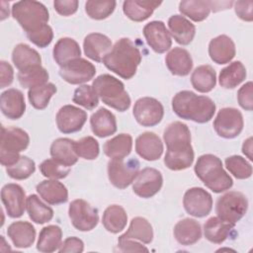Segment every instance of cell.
Wrapping results in <instances>:
<instances>
[{"label":"cell","instance_id":"cell-5","mask_svg":"<svg viewBox=\"0 0 253 253\" xmlns=\"http://www.w3.org/2000/svg\"><path fill=\"white\" fill-rule=\"evenodd\" d=\"M92 87L98 97L107 106L119 112H125L130 107V97L124 83L110 74H102L93 80Z\"/></svg>","mask_w":253,"mask_h":253},{"label":"cell","instance_id":"cell-52","mask_svg":"<svg viewBox=\"0 0 253 253\" xmlns=\"http://www.w3.org/2000/svg\"><path fill=\"white\" fill-rule=\"evenodd\" d=\"M53 7L55 11L61 16L73 15L78 9L77 0H55L53 2Z\"/></svg>","mask_w":253,"mask_h":253},{"label":"cell","instance_id":"cell-31","mask_svg":"<svg viewBox=\"0 0 253 253\" xmlns=\"http://www.w3.org/2000/svg\"><path fill=\"white\" fill-rule=\"evenodd\" d=\"M55 62L62 66L67 62L80 57L81 49L78 42L71 38H61L57 41L52 50Z\"/></svg>","mask_w":253,"mask_h":253},{"label":"cell","instance_id":"cell-44","mask_svg":"<svg viewBox=\"0 0 253 253\" xmlns=\"http://www.w3.org/2000/svg\"><path fill=\"white\" fill-rule=\"evenodd\" d=\"M116 5L114 0H90L85 3V12L91 19L104 20L114 12Z\"/></svg>","mask_w":253,"mask_h":253},{"label":"cell","instance_id":"cell-22","mask_svg":"<svg viewBox=\"0 0 253 253\" xmlns=\"http://www.w3.org/2000/svg\"><path fill=\"white\" fill-rule=\"evenodd\" d=\"M236 53L233 41L226 35H220L212 39L209 43V54L211 59L217 64L230 62Z\"/></svg>","mask_w":253,"mask_h":253},{"label":"cell","instance_id":"cell-9","mask_svg":"<svg viewBox=\"0 0 253 253\" xmlns=\"http://www.w3.org/2000/svg\"><path fill=\"white\" fill-rule=\"evenodd\" d=\"M139 161L135 158L111 159L108 162V177L111 184L118 189H126L132 184L139 172Z\"/></svg>","mask_w":253,"mask_h":253},{"label":"cell","instance_id":"cell-45","mask_svg":"<svg viewBox=\"0 0 253 253\" xmlns=\"http://www.w3.org/2000/svg\"><path fill=\"white\" fill-rule=\"evenodd\" d=\"M36 171V163L28 156L21 155L20 159L13 165L6 167L9 177L15 180H25L32 176Z\"/></svg>","mask_w":253,"mask_h":253},{"label":"cell","instance_id":"cell-53","mask_svg":"<svg viewBox=\"0 0 253 253\" xmlns=\"http://www.w3.org/2000/svg\"><path fill=\"white\" fill-rule=\"evenodd\" d=\"M234 4V10L236 15L243 21L251 22L253 20V14H252V7H253V1H236L233 2Z\"/></svg>","mask_w":253,"mask_h":253},{"label":"cell","instance_id":"cell-46","mask_svg":"<svg viewBox=\"0 0 253 253\" xmlns=\"http://www.w3.org/2000/svg\"><path fill=\"white\" fill-rule=\"evenodd\" d=\"M226 169L236 178L240 180L248 179L252 175L251 164L240 155H232L225 159Z\"/></svg>","mask_w":253,"mask_h":253},{"label":"cell","instance_id":"cell-17","mask_svg":"<svg viewBox=\"0 0 253 253\" xmlns=\"http://www.w3.org/2000/svg\"><path fill=\"white\" fill-rule=\"evenodd\" d=\"M1 200L5 207L7 214L12 218L23 215L27 198L24 189L15 183H9L3 186L1 190Z\"/></svg>","mask_w":253,"mask_h":253},{"label":"cell","instance_id":"cell-14","mask_svg":"<svg viewBox=\"0 0 253 253\" xmlns=\"http://www.w3.org/2000/svg\"><path fill=\"white\" fill-rule=\"evenodd\" d=\"M163 184V177L160 171L155 168L146 167L139 171L132 182L133 193L143 199L156 195Z\"/></svg>","mask_w":253,"mask_h":253},{"label":"cell","instance_id":"cell-50","mask_svg":"<svg viewBox=\"0 0 253 253\" xmlns=\"http://www.w3.org/2000/svg\"><path fill=\"white\" fill-rule=\"evenodd\" d=\"M27 37L34 44L41 48H43L51 42L53 39V32L50 26L45 25L35 32L28 33Z\"/></svg>","mask_w":253,"mask_h":253},{"label":"cell","instance_id":"cell-27","mask_svg":"<svg viewBox=\"0 0 253 253\" xmlns=\"http://www.w3.org/2000/svg\"><path fill=\"white\" fill-rule=\"evenodd\" d=\"M174 237L181 245L189 246L197 243L202 237L201 224L193 218L179 220L173 229Z\"/></svg>","mask_w":253,"mask_h":253},{"label":"cell","instance_id":"cell-49","mask_svg":"<svg viewBox=\"0 0 253 253\" xmlns=\"http://www.w3.org/2000/svg\"><path fill=\"white\" fill-rule=\"evenodd\" d=\"M40 171L44 177L48 179L59 180L65 178L69 174L70 167H66L51 158L46 159L41 163Z\"/></svg>","mask_w":253,"mask_h":253},{"label":"cell","instance_id":"cell-21","mask_svg":"<svg viewBox=\"0 0 253 253\" xmlns=\"http://www.w3.org/2000/svg\"><path fill=\"white\" fill-rule=\"evenodd\" d=\"M112 41L100 33H91L87 35L83 42L85 55L96 61L102 62L106 54L112 49Z\"/></svg>","mask_w":253,"mask_h":253},{"label":"cell","instance_id":"cell-15","mask_svg":"<svg viewBox=\"0 0 253 253\" xmlns=\"http://www.w3.org/2000/svg\"><path fill=\"white\" fill-rule=\"evenodd\" d=\"M186 211L195 217L207 216L212 209L211 195L201 187H194L186 191L183 198Z\"/></svg>","mask_w":253,"mask_h":253},{"label":"cell","instance_id":"cell-23","mask_svg":"<svg viewBox=\"0 0 253 253\" xmlns=\"http://www.w3.org/2000/svg\"><path fill=\"white\" fill-rule=\"evenodd\" d=\"M168 70L176 76H187L193 68V58L183 47L172 48L165 57Z\"/></svg>","mask_w":253,"mask_h":253},{"label":"cell","instance_id":"cell-3","mask_svg":"<svg viewBox=\"0 0 253 253\" xmlns=\"http://www.w3.org/2000/svg\"><path fill=\"white\" fill-rule=\"evenodd\" d=\"M172 109L181 119L205 124L212 119L215 104L207 96H199L192 91L183 90L173 97Z\"/></svg>","mask_w":253,"mask_h":253},{"label":"cell","instance_id":"cell-34","mask_svg":"<svg viewBox=\"0 0 253 253\" xmlns=\"http://www.w3.org/2000/svg\"><path fill=\"white\" fill-rule=\"evenodd\" d=\"M131 148V135L128 133H120L105 142L104 153L111 159H121L129 155Z\"/></svg>","mask_w":253,"mask_h":253},{"label":"cell","instance_id":"cell-35","mask_svg":"<svg viewBox=\"0 0 253 253\" xmlns=\"http://www.w3.org/2000/svg\"><path fill=\"white\" fill-rule=\"evenodd\" d=\"M12 61L20 71L32 66L41 65L42 57L36 49L27 43H18L12 51Z\"/></svg>","mask_w":253,"mask_h":253},{"label":"cell","instance_id":"cell-19","mask_svg":"<svg viewBox=\"0 0 253 253\" xmlns=\"http://www.w3.org/2000/svg\"><path fill=\"white\" fill-rule=\"evenodd\" d=\"M135 151L144 160L155 161L163 153V143L156 133L145 131L136 137Z\"/></svg>","mask_w":253,"mask_h":253},{"label":"cell","instance_id":"cell-37","mask_svg":"<svg viewBox=\"0 0 253 253\" xmlns=\"http://www.w3.org/2000/svg\"><path fill=\"white\" fill-rule=\"evenodd\" d=\"M127 222V214L125 209L119 205L109 206L102 217L104 227L111 233H119L125 229Z\"/></svg>","mask_w":253,"mask_h":253},{"label":"cell","instance_id":"cell-18","mask_svg":"<svg viewBox=\"0 0 253 253\" xmlns=\"http://www.w3.org/2000/svg\"><path fill=\"white\" fill-rule=\"evenodd\" d=\"M143 36L147 44L157 53H164L170 49L172 39L162 21H152L143 28Z\"/></svg>","mask_w":253,"mask_h":253},{"label":"cell","instance_id":"cell-56","mask_svg":"<svg viewBox=\"0 0 253 253\" xmlns=\"http://www.w3.org/2000/svg\"><path fill=\"white\" fill-rule=\"evenodd\" d=\"M0 75H1V82L0 88H5L13 82L14 79V70L11 64L5 60L0 61Z\"/></svg>","mask_w":253,"mask_h":253},{"label":"cell","instance_id":"cell-42","mask_svg":"<svg viewBox=\"0 0 253 253\" xmlns=\"http://www.w3.org/2000/svg\"><path fill=\"white\" fill-rule=\"evenodd\" d=\"M18 80L22 87L33 88L47 83L48 72L42 65H36L18 72Z\"/></svg>","mask_w":253,"mask_h":253},{"label":"cell","instance_id":"cell-13","mask_svg":"<svg viewBox=\"0 0 253 253\" xmlns=\"http://www.w3.org/2000/svg\"><path fill=\"white\" fill-rule=\"evenodd\" d=\"M96 74V68L90 61L78 57L60 66V77L69 84L77 85L90 81Z\"/></svg>","mask_w":253,"mask_h":253},{"label":"cell","instance_id":"cell-4","mask_svg":"<svg viewBox=\"0 0 253 253\" xmlns=\"http://www.w3.org/2000/svg\"><path fill=\"white\" fill-rule=\"evenodd\" d=\"M197 177L213 193L229 190L233 181L222 167L221 160L213 154L201 155L195 164Z\"/></svg>","mask_w":253,"mask_h":253},{"label":"cell","instance_id":"cell-1","mask_svg":"<svg viewBox=\"0 0 253 253\" xmlns=\"http://www.w3.org/2000/svg\"><path fill=\"white\" fill-rule=\"evenodd\" d=\"M163 139L167 147L164 156V164L167 168L180 171L192 166L195 154L187 125L181 122L171 123L164 130Z\"/></svg>","mask_w":253,"mask_h":253},{"label":"cell","instance_id":"cell-25","mask_svg":"<svg viewBox=\"0 0 253 253\" xmlns=\"http://www.w3.org/2000/svg\"><path fill=\"white\" fill-rule=\"evenodd\" d=\"M168 28L170 35L179 44L187 45L194 40L196 27L184 16H171L168 20Z\"/></svg>","mask_w":253,"mask_h":253},{"label":"cell","instance_id":"cell-51","mask_svg":"<svg viewBox=\"0 0 253 253\" xmlns=\"http://www.w3.org/2000/svg\"><path fill=\"white\" fill-rule=\"evenodd\" d=\"M252 87L253 84L251 81L245 83L240 87L237 93V100L239 106L245 111H252L253 109V100H252Z\"/></svg>","mask_w":253,"mask_h":253},{"label":"cell","instance_id":"cell-11","mask_svg":"<svg viewBox=\"0 0 253 253\" xmlns=\"http://www.w3.org/2000/svg\"><path fill=\"white\" fill-rule=\"evenodd\" d=\"M68 215L72 225L79 231H90L99 222L97 209L91 207L89 203L82 199L70 203Z\"/></svg>","mask_w":253,"mask_h":253},{"label":"cell","instance_id":"cell-43","mask_svg":"<svg viewBox=\"0 0 253 253\" xmlns=\"http://www.w3.org/2000/svg\"><path fill=\"white\" fill-rule=\"evenodd\" d=\"M56 86L52 83H45L33 87L28 91V99L31 105L37 110H43L47 107L51 97L56 93Z\"/></svg>","mask_w":253,"mask_h":253},{"label":"cell","instance_id":"cell-57","mask_svg":"<svg viewBox=\"0 0 253 253\" xmlns=\"http://www.w3.org/2000/svg\"><path fill=\"white\" fill-rule=\"evenodd\" d=\"M242 152L247 156L249 160H252V137H248L246 140H244L242 145Z\"/></svg>","mask_w":253,"mask_h":253},{"label":"cell","instance_id":"cell-54","mask_svg":"<svg viewBox=\"0 0 253 253\" xmlns=\"http://www.w3.org/2000/svg\"><path fill=\"white\" fill-rule=\"evenodd\" d=\"M84 250V243L81 239L75 236L67 237L62 244L60 245L58 251L60 253H66V252H74V253H79Z\"/></svg>","mask_w":253,"mask_h":253},{"label":"cell","instance_id":"cell-48","mask_svg":"<svg viewBox=\"0 0 253 253\" xmlns=\"http://www.w3.org/2000/svg\"><path fill=\"white\" fill-rule=\"evenodd\" d=\"M74 150L78 157L87 160H94L99 156L100 147L98 141L93 136H85L74 140Z\"/></svg>","mask_w":253,"mask_h":253},{"label":"cell","instance_id":"cell-32","mask_svg":"<svg viewBox=\"0 0 253 253\" xmlns=\"http://www.w3.org/2000/svg\"><path fill=\"white\" fill-rule=\"evenodd\" d=\"M234 225L223 221L218 216L210 217L204 224L205 237L211 243L221 244L227 239Z\"/></svg>","mask_w":253,"mask_h":253},{"label":"cell","instance_id":"cell-40","mask_svg":"<svg viewBox=\"0 0 253 253\" xmlns=\"http://www.w3.org/2000/svg\"><path fill=\"white\" fill-rule=\"evenodd\" d=\"M212 9V1L205 0H184L179 4V11L182 15L194 22H202L208 18Z\"/></svg>","mask_w":253,"mask_h":253},{"label":"cell","instance_id":"cell-16","mask_svg":"<svg viewBox=\"0 0 253 253\" xmlns=\"http://www.w3.org/2000/svg\"><path fill=\"white\" fill-rule=\"evenodd\" d=\"M56 126L62 133L79 131L87 121V113L73 105L61 107L55 117Z\"/></svg>","mask_w":253,"mask_h":253},{"label":"cell","instance_id":"cell-36","mask_svg":"<svg viewBox=\"0 0 253 253\" xmlns=\"http://www.w3.org/2000/svg\"><path fill=\"white\" fill-rule=\"evenodd\" d=\"M191 83L198 92H211L216 84V74L214 69L208 64L198 66L191 75Z\"/></svg>","mask_w":253,"mask_h":253},{"label":"cell","instance_id":"cell-39","mask_svg":"<svg viewBox=\"0 0 253 253\" xmlns=\"http://www.w3.org/2000/svg\"><path fill=\"white\" fill-rule=\"evenodd\" d=\"M120 237L139 240L142 243L148 244L153 239V229L150 222L146 218L136 216L130 220L126 232L122 234Z\"/></svg>","mask_w":253,"mask_h":253},{"label":"cell","instance_id":"cell-24","mask_svg":"<svg viewBox=\"0 0 253 253\" xmlns=\"http://www.w3.org/2000/svg\"><path fill=\"white\" fill-rule=\"evenodd\" d=\"M36 190L41 198L49 205L64 204L68 200L66 187L57 180H43L37 185Z\"/></svg>","mask_w":253,"mask_h":253},{"label":"cell","instance_id":"cell-12","mask_svg":"<svg viewBox=\"0 0 253 253\" xmlns=\"http://www.w3.org/2000/svg\"><path fill=\"white\" fill-rule=\"evenodd\" d=\"M132 114L140 126H154L162 121L164 109L162 104L155 98L142 97L134 103Z\"/></svg>","mask_w":253,"mask_h":253},{"label":"cell","instance_id":"cell-55","mask_svg":"<svg viewBox=\"0 0 253 253\" xmlns=\"http://www.w3.org/2000/svg\"><path fill=\"white\" fill-rule=\"evenodd\" d=\"M118 246L123 252H148V249L144 245L136 242L134 239L119 237Z\"/></svg>","mask_w":253,"mask_h":253},{"label":"cell","instance_id":"cell-2","mask_svg":"<svg viewBox=\"0 0 253 253\" xmlns=\"http://www.w3.org/2000/svg\"><path fill=\"white\" fill-rule=\"evenodd\" d=\"M102 62L120 77L130 79L141 62V53L131 40L122 38L114 44Z\"/></svg>","mask_w":253,"mask_h":253},{"label":"cell","instance_id":"cell-6","mask_svg":"<svg viewBox=\"0 0 253 253\" xmlns=\"http://www.w3.org/2000/svg\"><path fill=\"white\" fill-rule=\"evenodd\" d=\"M12 16L28 33L35 32L47 25L49 13L47 8L41 2L34 0L18 1L12 6Z\"/></svg>","mask_w":253,"mask_h":253},{"label":"cell","instance_id":"cell-33","mask_svg":"<svg viewBox=\"0 0 253 253\" xmlns=\"http://www.w3.org/2000/svg\"><path fill=\"white\" fill-rule=\"evenodd\" d=\"M62 244V230L58 225L44 226L39 235L37 249L40 252L51 253L59 249Z\"/></svg>","mask_w":253,"mask_h":253},{"label":"cell","instance_id":"cell-29","mask_svg":"<svg viewBox=\"0 0 253 253\" xmlns=\"http://www.w3.org/2000/svg\"><path fill=\"white\" fill-rule=\"evenodd\" d=\"M161 4V1L126 0L123 4V11L131 21L142 22L148 19Z\"/></svg>","mask_w":253,"mask_h":253},{"label":"cell","instance_id":"cell-7","mask_svg":"<svg viewBox=\"0 0 253 253\" xmlns=\"http://www.w3.org/2000/svg\"><path fill=\"white\" fill-rule=\"evenodd\" d=\"M30 136L24 129L16 126L2 127L0 141V162L3 166L15 164L21 157L20 152L27 149Z\"/></svg>","mask_w":253,"mask_h":253},{"label":"cell","instance_id":"cell-10","mask_svg":"<svg viewBox=\"0 0 253 253\" xmlns=\"http://www.w3.org/2000/svg\"><path fill=\"white\" fill-rule=\"evenodd\" d=\"M244 122L240 111L235 108H222L218 111L214 121L215 132L223 138H234L243 129Z\"/></svg>","mask_w":253,"mask_h":253},{"label":"cell","instance_id":"cell-26","mask_svg":"<svg viewBox=\"0 0 253 253\" xmlns=\"http://www.w3.org/2000/svg\"><path fill=\"white\" fill-rule=\"evenodd\" d=\"M90 126L93 133L98 137H107L117 131L116 117L106 108H100L91 116Z\"/></svg>","mask_w":253,"mask_h":253},{"label":"cell","instance_id":"cell-8","mask_svg":"<svg viewBox=\"0 0 253 253\" xmlns=\"http://www.w3.org/2000/svg\"><path fill=\"white\" fill-rule=\"evenodd\" d=\"M248 200L244 194L237 191H230L218 198L215 205L217 216L232 225H235L246 213Z\"/></svg>","mask_w":253,"mask_h":253},{"label":"cell","instance_id":"cell-30","mask_svg":"<svg viewBox=\"0 0 253 253\" xmlns=\"http://www.w3.org/2000/svg\"><path fill=\"white\" fill-rule=\"evenodd\" d=\"M50 155L66 167H71L78 161V155L74 150V140L66 137L57 138L51 143Z\"/></svg>","mask_w":253,"mask_h":253},{"label":"cell","instance_id":"cell-47","mask_svg":"<svg viewBox=\"0 0 253 253\" xmlns=\"http://www.w3.org/2000/svg\"><path fill=\"white\" fill-rule=\"evenodd\" d=\"M72 101L87 110H93L99 104V97L91 85H81L75 89Z\"/></svg>","mask_w":253,"mask_h":253},{"label":"cell","instance_id":"cell-41","mask_svg":"<svg viewBox=\"0 0 253 253\" xmlns=\"http://www.w3.org/2000/svg\"><path fill=\"white\" fill-rule=\"evenodd\" d=\"M26 209L32 221L39 224L45 223L53 217L52 209L43 204L37 195H30L27 198Z\"/></svg>","mask_w":253,"mask_h":253},{"label":"cell","instance_id":"cell-28","mask_svg":"<svg viewBox=\"0 0 253 253\" xmlns=\"http://www.w3.org/2000/svg\"><path fill=\"white\" fill-rule=\"evenodd\" d=\"M7 234L17 248H29L36 239V229L28 221H15L8 226Z\"/></svg>","mask_w":253,"mask_h":253},{"label":"cell","instance_id":"cell-20","mask_svg":"<svg viewBox=\"0 0 253 253\" xmlns=\"http://www.w3.org/2000/svg\"><path fill=\"white\" fill-rule=\"evenodd\" d=\"M0 107L2 114L10 120L20 119L26 111L23 93L18 89H8L1 94Z\"/></svg>","mask_w":253,"mask_h":253},{"label":"cell","instance_id":"cell-38","mask_svg":"<svg viewBox=\"0 0 253 253\" xmlns=\"http://www.w3.org/2000/svg\"><path fill=\"white\" fill-rule=\"evenodd\" d=\"M246 68L241 61H233L221 69L218 83L221 87L232 89L237 87L246 78Z\"/></svg>","mask_w":253,"mask_h":253}]
</instances>
